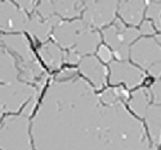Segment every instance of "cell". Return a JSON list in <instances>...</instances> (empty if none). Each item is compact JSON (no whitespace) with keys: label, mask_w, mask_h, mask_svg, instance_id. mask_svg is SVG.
<instances>
[{"label":"cell","mask_w":161,"mask_h":150,"mask_svg":"<svg viewBox=\"0 0 161 150\" xmlns=\"http://www.w3.org/2000/svg\"><path fill=\"white\" fill-rule=\"evenodd\" d=\"M79 71L93 84L94 89H103L107 80V68L101 63L98 58L85 57L79 63Z\"/></svg>","instance_id":"7"},{"label":"cell","mask_w":161,"mask_h":150,"mask_svg":"<svg viewBox=\"0 0 161 150\" xmlns=\"http://www.w3.org/2000/svg\"><path fill=\"white\" fill-rule=\"evenodd\" d=\"M37 103L30 101L19 114H9L0 123V150H34L30 140V117Z\"/></svg>","instance_id":"4"},{"label":"cell","mask_w":161,"mask_h":150,"mask_svg":"<svg viewBox=\"0 0 161 150\" xmlns=\"http://www.w3.org/2000/svg\"><path fill=\"white\" fill-rule=\"evenodd\" d=\"M126 89L97 92L76 70L50 81L32 119L35 150H158L125 105Z\"/></svg>","instance_id":"1"},{"label":"cell","mask_w":161,"mask_h":150,"mask_svg":"<svg viewBox=\"0 0 161 150\" xmlns=\"http://www.w3.org/2000/svg\"><path fill=\"white\" fill-rule=\"evenodd\" d=\"M98 59L103 63H110L112 60V53L107 48V45H101L98 48Z\"/></svg>","instance_id":"11"},{"label":"cell","mask_w":161,"mask_h":150,"mask_svg":"<svg viewBox=\"0 0 161 150\" xmlns=\"http://www.w3.org/2000/svg\"><path fill=\"white\" fill-rule=\"evenodd\" d=\"M48 72L23 34H0V109L17 113L39 101Z\"/></svg>","instance_id":"2"},{"label":"cell","mask_w":161,"mask_h":150,"mask_svg":"<svg viewBox=\"0 0 161 150\" xmlns=\"http://www.w3.org/2000/svg\"><path fill=\"white\" fill-rule=\"evenodd\" d=\"M130 111L146 122V131L151 142L160 147V80H153L150 86L133 91L126 100Z\"/></svg>","instance_id":"3"},{"label":"cell","mask_w":161,"mask_h":150,"mask_svg":"<svg viewBox=\"0 0 161 150\" xmlns=\"http://www.w3.org/2000/svg\"><path fill=\"white\" fill-rule=\"evenodd\" d=\"M37 55L42 59L48 70L50 71H57L61 68L63 62V51L52 41H48L43 44L42 46L37 48Z\"/></svg>","instance_id":"8"},{"label":"cell","mask_w":161,"mask_h":150,"mask_svg":"<svg viewBox=\"0 0 161 150\" xmlns=\"http://www.w3.org/2000/svg\"><path fill=\"white\" fill-rule=\"evenodd\" d=\"M119 5L120 16H121L124 22L131 26H137L141 23L143 18L146 2H119Z\"/></svg>","instance_id":"9"},{"label":"cell","mask_w":161,"mask_h":150,"mask_svg":"<svg viewBox=\"0 0 161 150\" xmlns=\"http://www.w3.org/2000/svg\"><path fill=\"white\" fill-rule=\"evenodd\" d=\"M110 84L114 86H120V84H124L126 89H133L144 82L146 75L143 71L133 67L128 62L124 60H115L110 62Z\"/></svg>","instance_id":"6"},{"label":"cell","mask_w":161,"mask_h":150,"mask_svg":"<svg viewBox=\"0 0 161 150\" xmlns=\"http://www.w3.org/2000/svg\"><path fill=\"white\" fill-rule=\"evenodd\" d=\"M147 18L152 22L156 32L160 31V2H146Z\"/></svg>","instance_id":"10"},{"label":"cell","mask_w":161,"mask_h":150,"mask_svg":"<svg viewBox=\"0 0 161 150\" xmlns=\"http://www.w3.org/2000/svg\"><path fill=\"white\" fill-rule=\"evenodd\" d=\"M2 117H3V111L0 109V119H2Z\"/></svg>","instance_id":"12"},{"label":"cell","mask_w":161,"mask_h":150,"mask_svg":"<svg viewBox=\"0 0 161 150\" xmlns=\"http://www.w3.org/2000/svg\"><path fill=\"white\" fill-rule=\"evenodd\" d=\"M130 58L150 72L153 80H160V41H157V36L143 35L131 46Z\"/></svg>","instance_id":"5"}]
</instances>
